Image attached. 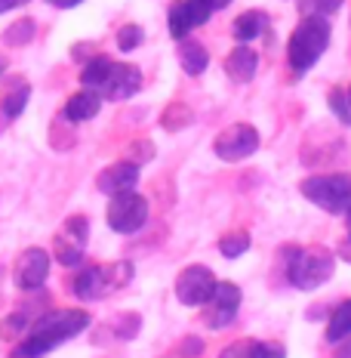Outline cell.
Wrapping results in <instances>:
<instances>
[{
  "mask_svg": "<svg viewBox=\"0 0 351 358\" xmlns=\"http://www.w3.org/2000/svg\"><path fill=\"white\" fill-rule=\"evenodd\" d=\"M179 65H182L185 74H191V78H197V74H204L210 69V53H207V47L200 41H191V37H185V41H179Z\"/></svg>",
  "mask_w": 351,
  "mask_h": 358,
  "instance_id": "ac0fdd59",
  "label": "cell"
},
{
  "mask_svg": "<svg viewBox=\"0 0 351 358\" xmlns=\"http://www.w3.org/2000/svg\"><path fill=\"white\" fill-rule=\"evenodd\" d=\"M167 28H170V37H173V41H185V37L194 31V22L188 16V10H185V0H173V3H170Z\"/></svg>",
  "mask_w": 351,
  "mask_h": 358,
  "instance_id": "44dd1931",
  "label": "cell"
},
{
  "mask_svg": "<svg viewBox=\"0 0 351 358\" xmlns=\"http://www.w3.org/2000/svg\"><path fill=\"white\" fill-rule=\"evenodd\" d=\"M50 6H56V10H74V6H80L84 0H47Z\"/></svg>",
  "mask_w": 351,
  "mask_h": 358,
  "instance_id": "4dcf8cb0",
  "label": "cell"
},
{
  "mask_svg": "<svg viewBox=\"0 0 351 358\" xmlns=\"http://www.w3.org/2000/svg\"><path fill=\"white\" fill-rule=\"evenodd\" d=\"M330 22L327 19H302L296 25V31L287 41V62L296 74L308 71L318 65V59L330 47Z\"/></svg>",
  "mask_w": 351,
  "mask_h": 358,
  "instance_id": "3957f363",
  "label": "cell"
},
{
  "mask_svg": "<svg viewBox=\"0 0 351 358\" xmlns=\"http://www.w3.org/2000/svg\"><path fill=\"white\" fill-rule=\"evenodd\" d=\"M342 216H345V226H348V232H351V204L345 207V213H342Z\"/></svg>",
  "mask_w": 351,
  "mask_h": 358,
  "instance_id": "836d02e7",
  "label": "cell"
},
{
  "mask_svg": "<svg viewBox=\"0 0 351 358\" xmlns=\"http://www.w3.org/2000/svg\"><path fill=\"white\" fill-rule=\"evenodd\" d=\"M241 303H244L241 287L231 285V281H219L216 290H213V296L204 306L207 327H210V331H222L225 324H231L234 322V315H237V309H241Z\"/></svg>",
  "mask_w": 351,
  "mask_h": 358,
  "instance_id": "30bf717a",
  "label": "cell"
},
{
  "mask_svg": "<svg viewBox=\"0 0 351 358\" xmlns=\"http://www.w3.org/2000/svg\"><path fill=\"white\" fill-rule=\"evenodd\" d=\"M330 108H333V115L339 117L342 124H351V115H348V90H342V87H333L330 90Z\"/></svg>",
  "mask_w": 351,
  "mask_h": 358,
  "instance_id": "83f0119b",
  "label": "cell"
},
{
  "mask_svg": "<svg viewBox=\"0 0 351 358\" xmlns=\"http://www.w3.org/2000/svg\"><path fill=\"white\" fill-rule=\"evenodd\" d=\"M28 99H31V84L22 78H13V84L3 90V96H0V111H3V117H19L22 111H25Z\"/></svg>",
  "mask_w": 351,
  "mask_h": 358,
  "instance_id": "d6986e66",
  "label": "cell"
},
{
  "mask_svg": "<svg viewBox=\"0 0 351 358\" xmlns=\"http://www.w3.org/2000/svg\"><path fill=\"white\" fill-rule=\"evenodd\" d=\"M259 143H262V139H259V130L253 124H231L213 139V152H216V158L234 164V161H244V158H250V155H256Z\"/></svg>",
  "mask_w": 351,
  "mask_h": 358,
  "instance_id": "9c48e42d",
  "label": "cell"
},
{
  "mask_svg": "<svg viewBox=\"0 0 351 358\" xmlns=\"http://www.w3.org/2000/svg\"><path fill=\"white\" fill-rule=\"evenodd\" d=\"M283 263H287V278L296 290H318L320 285L333 278L336 257L324 248H287L283 250Z\"/></svg>",
  "mask_w": 351,
  "mask_h": 358,
  "instance_id": "7a4b0ae2",
  "label": "cell"
},
{
  "mask_svg": "<svg viewBox=\"0 0 351 358\" xmlns=\"http://www.w3.org/2000/svg\"><path fill=\"white\" fill-rule=\"evenodd\" d=\"M31 0H0V16L3 13H13V10H19V6H28Z\"/></svg>",
  "mask_w": 351,
  "mask_h": 358,
  "instance_id": "f546056e",
  "label": "cell"
},
{
  "mask_svg": "<svg viewBox=\"0 0 351 358\" xmlns=\"http://www.w3.org/2000/svg\"><path fill=\"white\" fill-rule=\"evenodd\" d=\"M96 185H99V192H105L108 198L124 195V192H136V185H139V164H133V161L108 164V167L99 173V179H96Z\"/></svg>",
  "mask_w": 351,
  "mask_h": 358,
  "instance_id": "4fadbf2b",
  "label": "cell"
},
{
  "mask_svg": "<svg viewBox=\"0 0 351 358\" xmlns=\"http://www.w3.org/2000/svg\"><path fill=\"white\" fill-rule=\"evenodd\" d=\"M89 312L87 309H53L43 312L34 322V327L25 334V340L16 346L13 358H43L53 352L56 346H62L65 340H74L77 334H84L89 327Z\"/></svg>",
  "mask_w": 351,
  "mask_h": 358,
  "instance_id": "6da1fadb",
  "label": "cell"
},
{
  "mask_svg": "<svg viewBox=\"0 0 351 358\" xmlns=\"http://www.w3.org/2000/svg\"><path fill=\"white\" fill-rule=\"evenodd\" d=\"M216 275L210 266H200V263H191L185 266L182 272H179L176 278V300L182 306H188V309H197V306H207V300L213 296L216 290Z\"/></svg>",
  "mask_w": 351,
  "mask_h": 358,
  "instance_id": "52a82bcc",
  "label": "cell"
},
{
  "mask_svg": "<svg viewBox=\"0 0 351 358\" xmlns=\"http://www.w3.org/2000/svg\"><path fill=\"white\" fill-rule=\"evenodd\" d=\"M210 3H213V10H225V6H231L234 0H210Z\"/></svg>",
  "mask_w": 351,
  "mask_h": 358,
  "instance_id": "d6a6232c",
  "label": "cell"
},
{
  "mask_svg": "<svg viewBox=\"0 0 351 358\" xmlns=\"http://www.w3.org/2000/svg\"><path fill=\"white\" fill-rule=\"evenodd\" d=\"M50 263H53V257H50L43 248L22 250V257L16 259V268H13V275H16V287L28 290V294H31V290H40L50 278Z\"/></svg>",
  "mask_w": 351,
  "mask_h": 358,
  "instance_id": "8fae6325",
  "label": "cell"
},
{
  "mask_svg": "<svg viewBox=\"0 0 351 358\" xmlns=\"http://www.w3.org/2000/svg\"><path fill=\"white\" fill-rule=\"evenodd\" d=\"M31 37H34V19H19L3 31V43L6 47H25Z\"/></svg>",
  "mask_w": 351,
  "mask_h": 358,
  "instance_id": "d4e9b609",
  "label": "cell"
},
{
  "mask_svg": "<svg viewBox=\"0 0 351 358\" xmlns=\"http://www.w3.org/2000/svg\"><path fill=\"white\" fill-rule=\"evenodd\" d=\"M333 358H351V337L339 343V349H336V355H333Z\"/></svg>",
  "mask_w": 351,
  "mask_h": 358,
  "instance_id": "1f68e13d",
  "label": "cell"
},
{
  "mask_svg": "<svg viewBox=\"0 0 351 358\" xmlns=\"http://www.w3.org/2000/svg\"><path fill=\"white\" fill-rule=\"evenodd\" d=\"M345 0H299V13L305 19H330L333 13L342 10Z\"/></svg>",
  "mask_w": 351,
  "mask_h": 358,
  "instance_id": "cb8c5ba5",
  "label": "cell"
},
{
  "mask_svg": "<svg viewBox=\"0 0 351 358\" xmlns=\"http://www.w3.org/2000/svg\"><path fill=\"white\" fill-rule=\"evenodd\" d=\"M336 253H339V259H345V263H351V232L339 241V248H336Z\"/></svg>",
  "mask_w": 351,
  "mask_h": 358,
  "instance_id": "f1b7e54d",
  "label": "cell"
},
{
  "mask_svg": "<svg viewBox=\"0 0 351 358\" xmlns=\"http://www.w3.org/2000/svg\"><path fill=\"white\" fill-rule=\"evenodd\" d=\"M219 358H283L281 343H262V340H234L228 349H222Z\"/></svg>",
  "mask_w": 351,
  "mask_h": 358,
  "instance_id": "e0dca14e",
  "label": "cell"
},
{
  "mask_svg": "<svg viewBox=\"0 0 351 358\" xmlns=\"http://www.w3.org/2000/svg\"><path fill=\"white\" fill-rule=\"evenodd\" d=\"M142 41H145V31L139 25H124L117 31V50L121 53H133L136 47H142Z\"/></svg>",
  "mask_w": 351,
  "mask_h": 358,
  "instance_id": "484cf974",
  "label": "cell"
},
{
  "mask_svg": "<svg viewBox=\"0 0 351 358\" xmlns=\"http://www.w3.org/2000/svg\"><path fill=\"white\" fill-rule=\"evenodd\" d=\"M139 90H142L139 65L114 62L108 71V78H105V84L99 87V93H102V99H108V102H124V99H130V96H136Z\"/></svg>",
  "mask_w": 351,
  "mask_h": 358,
  "instance_id": "7c38bea8",
  "label": "cell"
},
{
  "mask_svg": "<svg viewBox=\"0 0 351 358\" xmlns=\"http://www.w3.org/2000/svg\"><path fill=\"white\" fill-rule=\"evenodd\" d=\"M111 59L108 56H93L89 62L84 65V71H80V84H84L87 90H99L102 84H105L108 71H111Z\"/></svg>",
  "mask_w": 351,
  "mask_h": 358,
  "instance_id": "7402d4cb",
  "label": "cell"
},
{
  "mask_svg": "<svg viewBox=\"0 0 351 358\" xmlns=\"http://www.w3.org/2000/svg\"><path fill=\"white\" fill-rule=\"evenodd\" d=\"M250 244H253L250 232H244V229H234V232H225V235L219 238V253L225 259H237V257H244V253L250 250Z\"/></svg>",
  "mask_w": 351,
  "mask_h": 358,
  "instance_id": "603a6c76",
  "label": "cell"
},
{
  "mask_svg": "<svg viewBox=\"0 0 351 358\" xmlns=\"http://www.w3.org/2000/svg\"><path fill=\"white\" fill-rule=\"evenodd\" d=\"M185 10H188L194 28H197V25H207V22H210V16L216 13L210 0H185Z\"/></svg>",
  "mask_w": 351,
  "mask_h": 358,
  "instance_id": "4316f807",
  "label": "cell"
},
{
  "mask_svg": "<svg viewBox=\"0 0 351 358\" xmlns=\"http://www.w3.org/2000/svg\"><path fill=\"white\" fill-rule=\"evenodd\" d=\"M348 115H351V87H348Z\"/></svg>",
  "mask_w": 351,
  "mask_h": 358,
  "instance_id": "d590c367",
  "label": "cell"
},
{
  "mask_svg": "<svg viewBox=\"0 0 351 358\" xmlns=\"http://www.w3.org/2000/svg\"><path fill=\"white\" fill-rule=\"evenodd\" d=\"M3 71H6V59L0 56V78H3Z\"/></svg>",
  "mask_w": 351,
  "mask_h": 358,
  "instance_id": "e575fe53",
  "label": "cell"
},
{
  "mask_svg": "<svg viewBox=\"0 0 351 358\" xmlns=\"http://www.w3.org/2000/svg\"><path fill=\"white\" fill-rule=\"evenodd\" d=\"M305 198L315 207L327 213H345V207L351 204V176L348 173H320L308 176L299 185Z\"/></svg>",
  "mask_w": 351,
  "mask_h": 358,
  "instance_id": "5b68a950",
  "label": "cell"
},
{
  "mask_svg": "<svg viewBox=\"0 0 351 358\" xmlns=\"http://www.w3.org/2000/svg\"><path fill=\"white\" fill-rule=\"evenodd\" d=\"M256 69H259V56L253 47L246 43H237L234 50L225 56V74L237 84H246V80L256 78Z\"/></svg>",
  "mask_w": 351,
  "mask_h": 358,
  "instance_id": "9a60e30c",
  "label": "cell"
},
{
  "mask_svg": "<svg viewBox=\"0 0 351 358\" xmlns=\"http://www.w3.org/2000/svg\"><path fill=\"white\" fill-rule=\"evenodd\" d=\"M348 337H351V300H342L327 318V343L339 346Z\"/></svg>",
  "mask_w": 351,
  "mask_h": 358,
  "instance_id": "ffe728a7",
  "label": "cell"
},
{
  "mask_svg": "<svg viewBox=\"0 0 351 358\" xmlns=\"http://www.w3.org/2000/svg\"><path fill=\"white\" fill-rule=\"evenodd\" d=\"M265 31H268V16L262 10H246L231 22V37H234L237 43H246V47H250L253 41H259Z\"/></svg>",
  "mask_w": 351,
  "mask_h": 358,
  "instance_id": "2e32d148",
  "label": "cell"
},
{
  "mask_svg": "<svg viewBox=\"0 0 351 358\" xmlns=\"http://www.w3.org/2000/svg\"><path fill=\"white\" fill-rule=\"evenodd\" d=\"M87 241H89V220L84 213L68 216L53 238V259L65 268L80 266L87 253Z\"/></svg>",
  "mask_w": 351,
  "mask_h": 358,
  "instance_id": "8992f818",
  "label": "cell"
},
{
  "mask_svg": "<svg viewBox=\"0 0 351 358\" xmlns=\"http://www.w3.org/2000/svg\"><path fill=\"white\" fill-rule=\"evenodd\" d=\"M102 111V93L99 90H77L74 96H68V102H65L62 115L65 121L71 124H84V121H93L96 115Z\"/></svg>",
  "mask_w": 351,
  "mask_h": 358,
  "instance_id": "5bb4252c",
  "label": "cell"
},
{
  "mask_svg": "<svg viewBox=\"0 0 351 358\" xmlns=\"http://www.w3.org/2000/svg\"><path fill=\"white\" fill-rule=\"evenodd\" d=\"M133 263H105V266H84L77 268L71 281V290L80 300H99V296L114 294L117 287L130 285Z\"/></svg>",
  "mask_w": 351,
  "mask_h": 358,
  "instance_id": "277c9868",
  "label": "cell"
},
{
  "mask_svg": "<svg viewBox=\"0 0 351 358\" xmlns=\"http://www.w3.org/2000/svg\"><path fill=\"white\" fill-rule=\"evenodd\" d=\"M105 216H108V226L117 235H136L148 222V201L139 192H124V195L111 198Z\"/></svg>",
  "mask_w": 351,
  "mask_h": 358,
  "instance_id": "ba28073f",
  "label": "cell"
}]
</instances>
